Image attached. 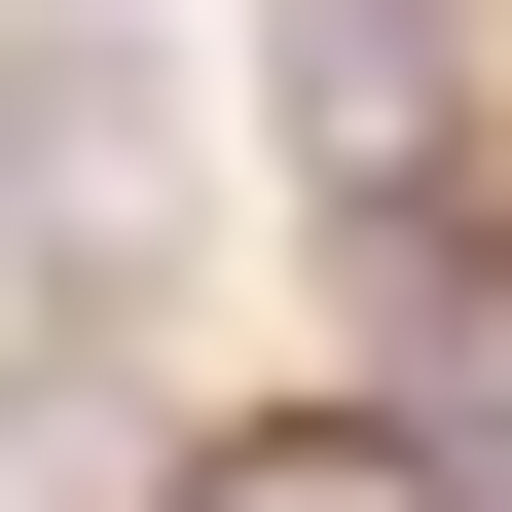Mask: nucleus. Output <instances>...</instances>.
I'll list each match as a JSON object with an SVG mask.
<instances>
[{
	"label": "nucleus",
	"instance_id": "obj_1",
	"mask_svg": "<svg viewBox=\"0 0 512 512\" xmlns=\"http://www.w3.org/2000/svg\"><path fill=\"white\" fill-rule=\"evenodd\" d=\"M476 439H256V476H183V512H439Z\"/></svg>",
	"mask_w": 512,
	"mask_h": 512
}]
</instances>
